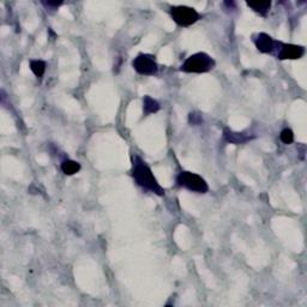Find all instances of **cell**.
<instances>
[{
    "label": "cell",
    "mask_w": 307,
    "mask_h": 307,
    "mask_svg": "<svg viewBox=\"0 0 307 307\" xmlns=\"http://www.w3.org/2000/svg\"><path fill=\"white\" fill-rule=\"evenodd\" d=\"M30 69L37 78H42V76L46 72V63L42 60H31Z\"/></svg>",
    "instance_id": "obj_12"
},
{
    "label": "cell",
    "mask_w": 307,
    "mask_h": 307,
    "mask_svg": "<svg viewBox=\"0 0 307 307\" xmlns=\"http://www.w3.org/2000/svg\"><path fill=\"white\" fill-rule=\"evenodd\" d=\"M178 185L189 189V191L197 192V193H207L209 186L207 181L201 175L191 172H181L177 177Z\"/></svg>",
    "instance_id": "obj_3"
},
{
    "label": "cell",
    "mask_w": 307,
    "mask_h": 307,
    "mask_svg": "<svg viewBox=\"0 0 307 307\" xmlns=\"http://www.w3.org/2000/svg\"><path fill=\"white\" fill-rule=\"evenodd\" d=\"M223 137L228 143H233V144H242L246 143L251 140L250 136L245 135V133H239V132H234V131L225 129V132H223Z\"/></svg>",
    "instance_id": "obj_8"
},
{
    "label": "cell",
    "mask_w": 307,
    "mask_h": 307,
    "mask_svg": "<svg viewBox=\"0 0 307 307\" xmlns=\"http://www.w3.org/2000/svg\"><path fill=\"white\" fill-rule=\"evenodd\" d=\"M256 46H257L258 50L261 53H274L275 48H276V41L272 40L271 36L268 34L261 33L256 39Z\"/></svg>",
    "instance_id": "obj_7"
},
{
    "label": "cell",
    "mask_w": 307,
    "mask_h": 307,
    "mask_svg": "<svg viewBox=\"0 0 307 307\" xmlns=\"http://www.w3.org/2000/svg\"><path fill=\"white\" fill-rule=\"evenodd\" d=\"M215 66V61L207 53H196L191 55L181 66V71L188 73H204Z\"/></svg>",
    "instance_id": "obj_2"
},
{
    "label": "cell",
    "mask_w": 307,
    "mask_h": 307,
    "mask_svg": "<svg viewBox=\"0 0 307 307\" xmlns=\"http://www.w3.org/2000/svg\"><path fill=\"white\" fill-rule=\"evenodd\" d=\"M143 109L145 114L156 113L160 111V105L156 100H154L150 96H144L143 98Z\"/></svg>",
    "instance_id": "obj_10"
},
{
    "label": "cell",
    "mask_w": 307,
    "mask_h": 307,
    "mask_svg": "<svg viewBox=\"0 0 307 307\" xmlns=\"http://www.w3.org/2000/svg\"><path fill=\"white\" fill-rule=\"evenodd\" d=\"M61 4H63V1H44L45 6L50 7V9H58Z\"/></svg>",
    "instance_id": "obj_14"
},
{
    "label": "cell",
    "mask_w": 307,
    "mask_h": 307,
    "mask_svg": "<svg viewBox=\"0 0 307 307\" xmlns=\"http://www.w3.org/2000/svg\"><path fill=\"white\" fill-rule=\"evenodd\" d=\"M173 21L181 26H189L199 20V13L189 6H173L170 9Z\"/></svg>",
    "instance_id": "obj_4"
},
{
    "label": "cell",
    "mask_w": 307,
    "mask_h": 307,
    "mask_svg": "<svg viewBox=\"0 0 307 307\" xmlns=\"http://www.w3.org/2000/svg\"><path fill=\"white\" fill-rule=\"evenodd\" d=\"M247 6L251 7L255 12L260 13V16H266V13L269 12L271 6L270 1H257V2H252V1H247L246 2Z\"/></svg>",
    "instance_id": "obj_9"
},
{
    "label": "cell",
    "mask_w": 307,
    "mask_h": 307,
    "mask_svg": "<svg viewBox=\"0 0 307 307\" xmlns=\"http://www.w3.org/2000/svg\"><path fill=\"white\" fill-rule=\"evenodd\" d=\"M132 66L136 71L143 76H154L157 73L159 66L155 61L153 55L140 54L132 61Z\"/></svg>",
    "instance_id": "obj_5"
},
{
    "label": "cell",
    "mask_w": 307,
    "mask_h": 307,
    "mask_svg": "<svg viewBox=\"0 0 307 307\" xmlns=\"http://www.w3.org/2000/svg\"><path fill=\"white\" fill-rule=\"evenodd\" d=\"M275 50H277V58L281 60L300 59V58H303V55L305 54V48L303 46L287 45L282 44V42H276V48H275Z\"/></svg>",
    "instance_id": "obj_6"
},
{
    "label": "cell",
    "mask_w": 307,
    "mask_h": 307,
    "mask_svg": "<svg viewBox=\"0 0 307 307\" xmlns=\"http://www.w3.org/2000/svg\"><path fill=\"white\" fill-rule=\"evenodd\" d=\"M280 138H281V141L284 144H290L294 141V133L290 129H284L281 132V135H280Z\"/></svg>",
    "instance_id": "obj_13"
},
{
    "label": "cell",
    "mask_w": 307,
    "mask_h": 307,
    "mask_svg": "<svg viewBox=\"0 0 307 307\" xmlns=\"http://www.w3.org/2000/svg\"><path fill=\"white\" fill-rule=\"evenodd\" d=\"M132 175L135 178L136 183L140 186H142L143 189H149V191L154 192V193L159 194V196H164L165 194V189L157 183L150 168L144 164L140 157H136L135 161H133Z\"/></svg>",
    "instance_id": "obj_1"
},
{
    "label": "cell",
    "mask_w": 307,
    "mask_h": 307,
    "mask_svg": "<svg viewBox=\"0 0 307 307\" xmlns=\"http://www.w3.org/2000/svg\"><path fill=\"white\" fill-rule=\"evenodd\" d=\"M79 169H81V165L76 161H72V160H66L61 164V170L66 175L76 174L77 172H79Z\"/></svg>",
    "instance_id": "obj_11"
}]
</instances>
